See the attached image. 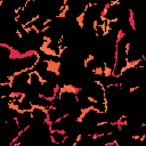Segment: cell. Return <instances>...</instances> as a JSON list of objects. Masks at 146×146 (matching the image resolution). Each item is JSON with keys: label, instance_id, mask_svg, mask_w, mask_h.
Wrapping results in <instances>:
<instances>
[{"label": "cell", "instance_id": "6da1fadb", "mask_svg": "<svg viewBox=\"0 0 146 146\" xmlns=\"http://www.w3.org/2000/svg\"><path fill=\"white\" fill-rule=\"evenodd\" d=\"M29 72L30 71H19L15 72L9 78V84L11 91L24 94L29 88Z\"/></svg>", "mask_w": 146, "mask_h": 146}, {"label": "cell", "instance_id": "7a4b0ae2", "mask_svg": "<svg viewBox=\"0 0 146 146\" xmlns=\"http://www.w3.org/2000/svg\"><path fill=\"white\" fill-rule=\"evenodd\" d=\"M31 116H32V123H48V114L47 108L41 106H33L31 110Z\"/></svg>", "mask_w": 146, "mask_h": 146}, {"label": "cell", "instance_id": "3957f363", "mask_svg": "<svg viewBox=\"0 0 146 146\" xmlns=\"http://www.w3.org/2000/svg\"><path fill=\"white\" fill-rule=\"evenodd\" d=\"M66 139V133L63 130L50 129V143L54 145H62Z\"/></svg>", "mask_w": 146, "mask_h": 146}]
</instances>
